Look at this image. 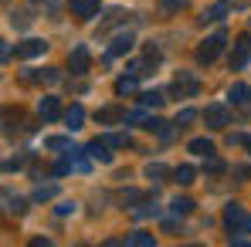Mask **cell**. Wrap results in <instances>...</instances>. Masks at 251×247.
I'll list each match as a JSON object with an SVG mask.
<instances>
[{
	"label": "cell",
	"mask_w": 251,
	"mask_h": 247,
	"mask_svg": "<svg viewBox=\"0 0 251 247\" xmlns=\"http://www.w3.org/2000/svg\"><path fill=\"white\" fill-rule=\"evenodd\" d=\"M224 224L234 230V234H251V213H245L241 206H224Z\"/></svg>",
	"instance_id": "cell-1"
},
{
	"label": "cell",
	"mask_w": 251,
	"mask_h": 247,
	"mask_svg": "<svg viewBox=\"0 0 251 247\" xmlns=\"http://www.w3.org/2000/svg\"><path fill=\"white\" fill-rule=\"evenodd\" d=\"M221 47H224V34H214V38H207V41L201 44V51H197V61H201V65H210V61L221 54Z\"/></svg>",
	"instance_id": "cell-2"
},
{
	"label": "cell",
	"mask_w": 251,
	"mask_h": 247,
	"mask_svg": "<svg viewBox=\"0 0 251 247\" xmlns=\"http://www.w3.org/2000/svg\"><path fill=\"white\" fill-rule=\"evenodd\" d=\"M204 122H207L210 129H224V125L231 122V115H227V109H224V105H207Z\"/></svg>",
	"instance_id": "cell-3"
},
{
	"label": "cell",
	"mask_w": 251,
	"mask_h": 247,
	"mask_svg": "<svg viewBox=\"0 0 251 247\" xmlns=\"http://www.w3.org/2000/svg\"><path fill=\"white\" fill-rule=\"evenodd\" d=\"M248 54H251V38H248V34H241L238 44H234V54H231V68H245Z\"/></svg>",
	"instance_id": "cell-4"
},
{
	"label": "cell",
	"mask_w": 251,
	"mask_h": 247,
	"mask_svg": "<svg viewBox=\"0 0 251 247\" xmlns=\"http://www.w3.org/2000/svg\"><path fill=\"white\" fill-rule=\"evenodd\" d=\"M38 112H41L44 122H54V119L61 115V105H58V98H54V95H44L41 105H38Z\"/></svg>",
	"instance_id": "cell-5"
},
{
	"label": "cell",
	"mask_w": 251,
	"mask_h": 247,
	"mask_svg": "<svg viewBox=\"0 0 251 247\" xmlns=\"http://www.w3.org/2000/svg\"><path fill=\"white\" fill-rule=\"evenodd\" d=\"M173 91L183 95V98H187V95H197V78H194L190 71H180V78L173 82Z\"/></svg>",
	"instance_id": "cell-6"
},
{
	"label": "cell",
	"mask_w": 251,
	"mask_h": 247,
	"mask_svg": "<svg viewBox=\"0 0 251 247\" xmlns=\"http://www.w3.org/2000/svg\"><path fill=\"white\" fill-rule=\"evenodd\" d=\"M68 7H72V14H75V17L88 21V17L99 10V0H68Z\"/></svg>",
	"instance_id": "cell-7"
},
{
	"label": "cell",
	"mask_w": 251,
	"mask_h": 247,
	"mask_svg": "<svg viewBox=\"0 0 251 247\" xmlns=\"http://www.w3.org/2000/svg\"><path fill=\"white\" fill-rule=\"evenodd\" d=\"M48 51V44L38 41V38H31V41L17 44V58H38V54H44Z\"/></svg>",
	"instance_id": "cell-8"
},
{
	"label": "cell",
	"mask_w": 251,
	"mask_h": 247,
	"mask_svg": "<svg viewBox=\"0 0 251 247\" xmlns=\"http://www.w3.org/2000/svg\"><path fill=\"white\" fill-rule=\"evenodd\" d=\"M85 71H88V51L75 47L72 51V75H85Z\"/></svg>",
	"instance_id": "cell-9"
},
{
	"label": "cell",
	"mask_w": 251,
	"mask_h": 247,
	"mask_svg": "<svg viewBox=\"0 0 251 247\" xmlns=\"http://www.w3.org/2000/svg\"><path fill=\"white\" fill-rule=\"evenodd\" d=\"M85 153H88L92 159H99V163H109V159H112V153H109V146H105V142H92Z\"/></svg>",
	"instance_id": "cell-10"
},
{
	"label": "cell",
	"mask_w": 251,
	"mask_h": 247,
	"mask_svg": "<svg viewBox=\"0 0 251 247\" xmlns=\"http://www.w3.org/2000/svg\"><path fill=\"white\" fill-rule=\"evenodd\" d=\"M227 98H231L234 105H245V102H251V88L248 85H234V88L227 91Z\"/></svg>",
	"instance_id": "cell-11"
},
{
	"label": "cell",
	"mask_w": 251,
	"mask_h": 247,
	"mask_svg": "<svg viewBox=\"0 0 251 247\" xmlns=\"http://www.w3.org/2000/svg\"><path fill=\"white\" fill-rule=\"evenodd\" d=\"M82 119H85V109H82V105H72V109L65 112V122H68V129H82Z\"/></svg>",
	"instance_id": "cell-12"
},
{
	"label": "cell",
	"mask_w": 251,
	"mask_h": 247,
	"mask_svg": "<svg viewBox=\"0 0 251 247\" xmlns=\"http://www.w3.org/2000/svg\"><path fill=\"white\" fill-rule=\"evenodd\" d=\"M129 47H132V34H116V38H112V47H109V51H112V54H126Z\"/></svg>",
	"instance_id": "cell-13"
},
{
	"label": "cell",
	"mask_w": 251,
	"mask_h": 247,
	"mask_svg": "<svg viewBox=\"0 0 251 247\" xmlns=\"http://www.w3.org/2000/svg\"><path fill=\"white\" fill-rule=\"evenodd\" d=\"M190 153H197V156H210L214 146H210V139H190Z\"/></svg>",
	"instance_id": "cell-14"
},
{
	"label": "cell",
	"mask_w": 251,
	"mask_h": 247,
	"mask_svg": "<svg viewBox=\"0 0 251 247\" xmlns=\"http://www.w3.org/2000/svg\"><path fill=\"white\" fill-rule=\"evenodd\" d=\"M173 180H176V183H183V186H187V183H194V166H180V169H173Z\"/></svg>",
	"instance_id": "cell-15"
},
{
	"label": "cell",
	"mask_w": 251,
	"mask_h": 247,
	"mask_svg": "<svg viewBox=\"0 0 251 247\" xmlns=\"http://www.w3.org/2000/svg\"><path fill=\"white\" fill-rule=\"evenodd\" d=\"M126 244H139V247H150V244H153V237H150V234H143V230H136V234H129V237H126Z\"/></svg>",
	"instance_id": "cell-16"
},
{
	"label": "cell",
	"mask_w": 251,
	"mask_h": 247,
	"mask_svg": "<svg viewBox=\"0 0 251 247\" xmlns=\"http://www.w3.org/2000/svg\"><path fill=\"white\" fill-rule=\"evenodd\" d=\"M10 24H14V27H21V31H24V27H27V24H31V14H27V10H14V17H10Z\"/></svg>",
	"instance_id": "cell-17"
},
{
	"label": "cell",
	"mask_w": 251,
	"mask_h": 247,
	"mask_svg": "<svg viewBox=\"0 0 251 247\" xmlns=\"http://www.w3.org/2000/svg\"><path fill=\"white\" fill-rule=\"evenodd\" d=\"M221 14H227V3H214L210 10H204V21H221Z\"/></svg>",
	"instance_id": "cell-18"
},
{
	"label": "cell",
	"mask_w": 251,
	"mask_h": 247,
	"mask_svg": "<svg viewBox=\"0 0 251 247\" xmlns=\"http://www.w3.org/2000/svg\"><path fill=\"white\" fill-rule=\"evenodd\" d=\"M146 176H150V180H163V176H167V166L163 163H150L146 166Z\"/></svg>",
	"instance_id": "cell-19"
},
{
	"label": "cell",
	"mask_w": 251,
	"mask_h": 247,
	"mask_svg": "<svg viewBox=\"0 0 251 247\" xmlns=\"http://www.w3.org/2000/svg\"><path fill=\"white\" fill-rule=\"evenodd\" d=\"M190 210H194V200H187V197L173 200V213H190Z\"/></svg>",
	"instance_id": "cell-20"
},
{
	"label": "cell",
	"mask_w": 251,
	"mask_h": 247,
	"mask_svg": "<svg viewBox=\"0 0 251 247\" xmlns=\"http://www.w3.org/2000/svg\"><path fill=\"white\" fill-rule=\"evenodd\" d=\"M132 88H136V75H132V78H119V82H116V91H119V95L132 91Z\"/></svg>",
	"instance_id": "cell-21"
},
{
	"label": "cell",
	"mask_w": 251,
	"mask_h": 247,
	"mask_svg": "<svg viewBox=\"0 0 251 247\" xmlns=\"http://www.w3.org/2000/svg\"><path fill=\"white\" fill-rule=\"evenodd\" d=\"M44 146H48V149H68L72 142H68V139H61V135H54V139H44Z\"/></svg>",
	"instance_id": "cell-22"
},
{
	"label": "cell",
	"mask_w": 251,
	"mask_h": 247,
	"mask_svg": "<svg viewBox=\"0 0 251 247\" xmlns=\"http://www.w3.org/2000/svg\"><path fill=\"white\" fill-rule=\"evenodd\" d=\"M143 105H163V95L160 91H146L143 95Z\"/></svg>",
	"instance_id": "cell-23"
},
{
	"label": "cell",
	"mask_w": 251,
	"mask_h": 247,
	"mask_svg": "<svg viewBox=\"0 0 251 247\" xmlns=\"http://www.w3.org/2000/svg\"><path fill=\"white\" fill-rule=\"evenodd\" d=\"M156 213H160L156 206H139V210H132V217H136V220H139V217H156Z\"/></svg>",
	"instance_id": "cell-24"
},
{
	"label": "cell",
	"mask_w": 251,
	"mask_h": 247,
	"mask_svg": "<svg viewBox=\"0 0 251 247\" xmlns=\"http://www.w3.org/2000/svg\"><path fill=\"white\" fill-rule=\"evenodd\" d=\"M194 119H197V112H194V109H183V112L176 115V125H180V122L187 125V122H194Z\"/></svg>",
	"instance_id": "cell-25"
},
{
	"label": "cell",
	"mask_w": 251,
	"mask_h": 247,
	"mask_svg": "<svg viewBox=\"0 0 251 247\" xmlns=\"http://www.w3.org/2000/svg\"><path fill=\"white\" fill-rule=\"evenodd\" d=\"M139 200H143L139 190H126V193H123V203H139Z\"/></svg>",
	"instance_id": "cell-26"
},
{
	"label": "cell",
	"mask_w": 251,
	"mask_h": 247,
	"mask_svg": "<svg viewBox=\"0 0 251 247\" xmlns=\"http://www.w3.org/2000/svg\"><path fill=\"white\" fill-rule=\"evenodd\" d=\"M54 193H58V190H54V186H41V190H38V193H34V200H51V197H54Z\"/></svg>",
	"instance_id": "cell-27"
},
{
	"label": "cell",
	"mask_w": 251,
	"mask_h": 247,
	"mask_svg": "<svg viewBox=\"0 0 251 247\" xmlns=\"http://www.w3.org/2000/svg\"><path fill=\"white\" fill-rule=\"evenodd\" d=\"M183 3H187V0H163V7H167V10H176V7H183Z\"/></svg>",
	"instance_id": "cell-28"
},
{
	"label": "cell",
	"mask_w": 251,
	"mask_h": 247,
	"mask_svg": "<svg viewBox=\"0 0 251 247\" xmlns=\"http://www.w3.org/2000/svg\"><path fill=\"white\" fill-rule=\"evenodd\" d=\"M204 169H210V173H221V169H224V166L217 163V159H207V166H204Z\"/></svg>",
	"instance_id": "cell-29"
},
{
	"label": "cell",
	"mask_w": 251,
	"mask_h": 247,
	"mask_svg": "<svg viewBox=\"0 0 251 247\" xmlns=\"http://www.w3.org/2000/svg\"><path fill=\"white\" fill-rule=\"evenodd\" d=\"M10 210H17V213H24V200L17 197V200H10Z\"/></svg>",
	"instance_id": "cell-30"
},
{
	"label": "cell",
	"mask_w": 251,
	"mask_h": 247,
	"mask_svg": "<svg viewBox=\"0 0 251 247\" xmlns=\"http://www.w3.org/2000/svg\"><path fill=\"white\" fill-rule=\"evenodd\" d=\"M234 176H251V166H238V169H234Z\"/></svg>",
	"instance_id": "cell-31"
},
{
	"label": "cell",
	"mask_w": 251,
	"mask_h": 247,
	"mask_svg": "<svg viewBox=\"0 0 251 247\" xmlns=\"http://www.w3.org/2000/svg\"><path fill=\"white\" fill-rule=\"evenodd\" d=\"M245 146H248V149H251V135H245Z\"/></svg>",
	"instance_id": "cell-32"
}]
</instances>
